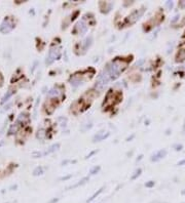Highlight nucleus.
Masks as SVG:
<instances>
[{"instance_id": "nucleus-9", "label": "nucleus", "mask_w": 185, "mask_h": 203, "mask_svg": "<svg viewBox=\"0 0 185 203\" xmlns=\"http://www.w3.org/2000/svg\"><path fill=\"white\" fill-rule=\"evenodd\" d=\"M43 171H44V169H43V167L41 166H38L36 167V168L34 169V171H33V176H41L42 174H43Z\"/></svg>"}, {"instance_id": "nucleus-24", "label": "nucleus", "mask_w": 185, "mask_h": 203, "mask_svg": "<svg viewBox=\"0 0 185 203\" xmlns=\"http://www.w3.org/2000/svg\"><path fill=\"white\" fill-rule=\"evenodd\" d=\"M181 194H182V195H185V189H183L182 191H181Z\"/></svg>"}, {"instance_id": "nucleus-17", "label": "nucleus", "mask_w": 185, "mask_h": 203, "mask_svg": "<svg viewBox=\"0 0 185 203\" xmlns=\"http://www.w3.org/2000/svg\"><path fill=\"white\" fill-rule=\"evenodd\" d=\"M165 5H167V6H168V7L171 9V8L174 6V3H173V1H167V2H165Z\"/></svg>"}, {"instance_id": "nucleus-15", "label": "nucleus", "mask_w": 185, "mask_h": 203, "mask_svg": "<svg viewBox=\"0 0 185 203\" xmlns=\"http://www.w3.org/2000/svg\"><path fill=\"white\" fill-rule=\"evenodd\" d=\"M154 185H155V183L153 181H149L147 182V183L145 184V187L146 188H152V187H154Z\"/></svg>"}, {"instance_id": "nucleus-7", "label": "nucleus", "mask_w": 185, "mask_h": 203, "mask_svg": "<svg viewBox=\"0 0 185 203\" xmlns=\"http://www.w3.org/2000/svg\"><path fill=\"white\" fill-rule=\"evenodd\" d=\"M103 190H104V187H102L101 189H99L98 191L97 192H95L94 194H93V195L91 196V197H89V199H87V200H86V203H89V202H91V201H94L95 199L97 198V197H98L99 195H100V194L102 193V192H103Z\"/></svg>"}, {"instance_id": "nucleus-11", "label": "nucleus", "mask_w": 185, "mask_h": 203, "mask_svg": "<svg viewBox=\"0 0 185 203\" xmlns=\"http://www.w3.org/2000/svg\"><path fill=\"white\" fill-rule=\"evenodd\" d=\"M87 181H89V178H87V176H86V178H83V179H82L81 181H79V183H78V184H76V185H74V186H71V187H69V188H68V189H72V188H75V187L81 186V185H83V184H85Z\"/></svg>"}, {"instance_id": "nucleus-4", "label": "nucleus", "mask_w": 185, "mask_h": 203, "mask_svg": "<svg viewBox=\"0 0 185 203\" xmlns=\"http://www.w3.org/2000/svg\"><path fill=\"white\" fill-rule=\"evenodd\" d=\"M60 56V47H52L48 52V56L46 58V63L47 65H50L54 60Z\"/></svg>"}, {"instance_id": "nucleus-23", "label": "nucleus", "mask_w": 185, "mask_h": 203, "mask_svg": "<svg viewBox=\"0 0 185 203\" xmlns=\"http://www.w3.org/2000/svg\"><path fill=\"white\" fill-rule=\"evenodd\" d=\"M69 178H71V176H65V178H62L61 180H67V179H69Z\"/></svg>"}, {"instance_id": "nucleus-5", "label": "nucleus", "mask_w": 185, "mask_h": 203, "mask_svg": "<svg viewBox=\"0 0 185 203\" xmlns=\"http://www.w3.org/2000/svg\"><path fill=\"white\" fill-rule=\"evenodd\" d=\"M165 156H167V150L161 149V150H159V151L155 152V153L151 156L150 160L152 162H157V161H159V160L163 159V158H165Z\"/></svg>"}, {"instance_id": "nucleus-6", "label": "nucleus", "mask_w": 185, "mask_h": 203, "mask_svg": "<svg viewBox=\"0 0 185 203\" xmlns=\"http://www.w3.org/2000/svg\"><path fill=\"white\" fill-rule=\"evenodd\" d=\"M107 137H109V132H107L106 135L103 133V132H99L98 135H96L94 137V142H100V141H102V139H106Z\"/></svg>"}, {"instance_id": "nucleus-25", "label": "nucleus", "mask_w": 185, "mask_h": 203, "mask_svg": "<svg viewBox=\"0 0 185 203\" xmlns=\"http://www.w3.org/2000/svg\"><path fill=\"white\" fill-rule=\"evenodd\" d=\"M183 132L185 133V121H184V124H183Z\"/></svg>"}, {"instance_id": "nucleus-3", "label": "nucleus", "mask_w": 185, "mask_h": 203, "mask_svg": "<svg viewBox=\"0 0 185 203\" xmlns=\"http://www.w3.org/2000/svg\"><path fill=\"white\" fill-rule=\"evenodd\" d=\"M110 79L111 78H110V76H109L108 72H107V70H104V71L98 76V78H97L96 87L101 89L103 86H105L107 83H108V81L110 80Z\"/></svg>"}, {"instance_id": "nucleus-12", "label": "nucleus", "mask_w": 185, "mask_h": 203, "mask_svg": "<svg viewBox=\"0 0 185 203\" xmlns=\"http://www.w3.org/2000/svg\"><path fill=\"white\" fill-rule=\"evenodd\" d=\"M17 128H19V125H17V123H15V125H12L11 127L9 128V130H8V135H12V133H15V131L17 130Z\"/></svg>"}, {"instance_id": "nucleus-21", "label": "nucleus", "mask_w": 185, "mask_h": 203, "mask_svg": "<svg viewBox=\"0 0 185 203\" xmlns=\"http://www.w3.org/2000/svg\"><path fill=\"white\" fill-rule=\"evenodd\" d=\"M96 152H97V151H93V152H91V154H89V155H87V156H86L85 158H89V157H91V155H94L95 153H96Z\"/></svg>"}, {"instance_id": "nucleus-18", "label": "nucleus", "mask_w": 185, "mask_h": 203, "mask_svg": "<svg viewBox=\"0 0 185 203\" xmlns=\"http://www.w3.org/2000/svg\"><path fill=\"white\" fill-rule=\"evenodd\" d=\"M179 17H179V15H175V17H174V19H173V20L171 21V23H172V24H174V23H175V22H177V21L179 20Z\"/></svg>"}, {"instance_id": "nucleus-22", "label": "nucleus", "mask_w": 185, "mask_h": 203, "mask_svg": "<svg viewBox=\"0 0 185 203\" xmlns=\"http://www.w3.org/2000/svg\"><path fill=\"white\" fill-rule=\"evenodd\" d=\"M181 6V7H184L185 6V2H180V4H179Z\"/></svg>"}, {"instance_id": "nucleus-20", "label": "nucleus", "mask_w": 185, "mask_h": 203, "mask_svg": "<svg viewBox=\"0 0 185 203\" xmlns=\"http://www.w3.org/2000/svg\"><path fill=\"white\" fill-rule=\"evenodd\" d=\"M58 201H59V198H54V199H52V200L49 201L48 203H57Z\"/></svg>"}, {"instance_id": "nucleus-16", "label": "nucleus", "mask_w": 185, "mask_h": 203, "mask_svg": "<svg viewBox=\"0 0 185 203\" xmlns=\"http://www.w3.org/2000/svg\"><path fill=\"white\" fill-rule=\"evenodd\" d=\"M174 149H175V151H181L183 149V146L181 144H176L174 145Z\"/></svg>"}, {"instance_id": "nucleus-2", "label": "nucleus", "mask_w": 185, "mask_h": 203, "mask_svg": "<svg viewBox=\"0 0 185 203\" xmlns=\"http://www.w3.org/2000/svg\"><path fill=\"white\" fill-rule=\"evenodd\" d=\"M15 28V22L12 19L6 17L4 21L2 22L1 26H0V32L2 34H7L10 31H12V29Z\"/></svg>"}, {"instance_id": "nucleus-19", "label": "nucleus", "mask_w": 185, "mask_h": 203, "mask_svg": "<svg viewBox=\"0 0 185 203\" xmlns=\"http://www.w3.org/2000/svg\"><path fill=\"white\" fill-rule=\"evenodd\" d=\"M178 166H182V165H185V159H182L177 163Z\"/></svg>"}, {"instance_id": "nucleus-10", "label": "nucleus", "mask_w": 185, "mask_h": 203, "mask_svg": "<svg viewBox=\"0 0 185 203\" xmlns=\"http://www.w3.org/2000/svg\"><path fill=\"white\" fill-rule=\"evenodd\" d=\"M58 148H60V144L52 145V147L49 148V150H47V151L45 152V153H44V155H46V154H49V153H52V152L56 151V150H58Z\"/></svg>"}, {"instance_id": "nucleus-1", "label": "nucleus", "mask_w": 185, "mask_h": 203, "mask_svg": "<svg viewBox=\"0 0 185 203\" xmlns=\"http://www.w3.org/2000/svg\"><path fill=\"white\" fill-rule=\"evenodd\" d=\"M126 68V64L122 65V62H119L117 60L111 62L110 64L107 66L106 70L108 72L109 76H110L111 79H115L117 78L120 74V72L122 71L123 69Z\"/></svg>"}, {"instance_id": "nucleus-14", "label": "nucleus", "mask_w": 185, "mask_h": 203, "mask_svg": "<svg viewBox=\"0 0 185 203\" xmlns=\"http://www.w3.org/2000/svg\"><path fill=\"white\" fill-rule=\"evenodd\" d=\"M100 169H101V167L100 166H95L93 169H91V174H96L97 172H99Z\"/></svg>"}, {"instance_id": "nucleus-8", "label": "nucleus", "mask_w": 185, "mask_h": 203, "mask_svg": "<svg viewBox=\"0 0 185 203\" xmlns=\"http://www.w3.org/2000/svg\"><path fill=\"white\" fill-rule=\"evenodd\" d=\"M15 92V89H9V90L7 91V93H6V94H5L4 96H3V98H2V102H1V103H5V102H6V100H8V98H10V96H12V94H13V93Z\"/></svg>"}, {"instance_id": "nucleus-13", "label": "nucleus", "mask_w": 185, "mask_h": 203, "mask_svg": "<svg viewBox=\"0 0 185 203\" xmlns=\"http://www.w3.org/2000/svg\"><path fill=\"white\" fill-rule=\"evenodd\" d=\"M141 172H142V169H141V168L137 169V170L135 171V174H134L133 176H131V180H133V181H134V180H136L137 178H138V176H140Z\"/></svg>"}]
</instances>
